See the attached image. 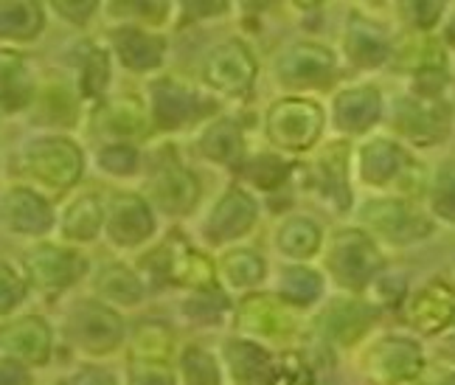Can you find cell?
Wrapping results in <instances>:
<instances>
[{
	"mask_svg": "<svg viewBox=\"0 0 455 385\" xmlns=\"http://www.w3.org/2000/svg\"><path fill=\"white\" fill-rule=\"evenodd\" d=\"M200 152L208 161L222 164V166H234L242 169V152H244V135L242 127L234 118H217L212 121L203 135H200Z\"/></svg>",
	"mask_w": 455,
	"mask_h": 385,
	"instance_id": "484cf974",
	"label": "cell"
},
{
	"mask_svg": "<svg viewBox=\"0 0 455 385\" xmlns=\"http://www.w3.org/2000/svg\"><path fill=\"white\" fill-rule=\"evenodd\" d=\"M444 40H447V45H452V48H455V12L450 14V20H447V28H444Z\"/></svg>",
	"mask_w": 455,
	"mask_h": 385,
	"instance_id": "f5cc1de1",
	"label": "cell"
},
{
	"mask_svg": "<svg viewBox=\"0 0 455 385\" xmlns=\"http://www.w3.org/2000/svg\"><path fill=\"white\" fill-rule=\"evenodd\" d=\"M0 299H4L6 315L26 299V282L9 265H4V278H0Z\"/></svg>",
	"mask_w": 455,
	"mask_h": 385,
	"instance_id": "bcb514c9",
	"label": "cell"
},
{
	"mask_svg": "<svg viewBox=\"0 0 455 385\" xmlns=\"http://www.w3.org/2000/svg\"><path fill=\"white\" fill-rule=\"evenodd\" d=\"M4 355L23 365H43L51 355V329L37 315L4 324Z\"/></svg>",
	"mask_w": 455,
	"mask_h": 385,
	"instance_id": "d6986e66",
	"label": "cell"
},
{
	"mask_svg": "<svg viewBox=\"0 0 455 385\" xmlns=\"http://www.w3.org/2000/svg\"><path fill=\"white\" fill-rule=\"evenodd\" d=\"M54 9L60 12V17H65V20L82 26L87 17L93 14L96 4H91V0H87V4H54Z\"/></svg>",
	"mask_w": 455,
	"mask_h": 385,
	"instance_id": "f907efd6",
	"label": "cell"
},
{
	"mask_svg": "<svg viewBox=\"0 0 455 385\" xmlns=\"http://www.w3.org/2000/svg\"><path fill=\"white\" fill-rule=\"evenodd\" d=\"M326 268L335 276V282L346 290H365L374 285V278L382 268V256L374 239L365 231L346 229L331 239Z\"/></svg>",
	"mask_w": 455,
	"mask_h": 385,
	"instance_id": "6da1fadb",
	"label": "cell"
},
{
	"mask_svg": "<svg viewBox=\"0 0 455 385\" xmlns=\"http://www.w3.org/2000/svg\"><path fill=\"white\" fill-rule=\"evenodd\" d=\"M278 251L292 259H307L321 248V229L307 217H290L275 234Z\"/></svg>",
	"mask_w": 455,
	"mask_h": 385,
	"instance_id": "d6a6232c",
	"label": "cell"
},
{
	"mask_svg": "<svg viewBox=\"0 0 455 385\" xmlns=\"http://www.w3.org/2000/svg\"><path fill=\"white\" fill-rule=\"evenodd\" d=\"M183 312L188 315L195 324H220L228 312V299L225 293H220L217 287L212 290H197L191 299L183 304Z\"/></svg>",
	"mask_w": 455,
	"mask_h": 385,
	"instance_id": "f35d334b",
	"label": "cell"
},
{
	"mask_svg": "<svg viewBox=\"0 0 455 385\" xmlns=\"http://www.w3.org/2000/svg\"><path fill=\"white\" fill-rule=\"evenodd\" d=\"M212 110V104L203 101L200 93L186 87L178 79H155L152 82V113L149 118L161 130H180L191 121H197L203 113Z\"/></svg>",
	"mask_w": 455,
	"mask_h": 385,
	"instance_id": "30bf717a",
	"label": "cell"
},
{
	"mask_svg": "<svg viewBox=\"0 0 455 385\" xmlns=\"http://www.w3.org/2000/svg\"><path fill=\"white\" fill-rule=\"evenodd\" d=\"M323 293V278L309 268H290L282 276V299L295 307H307L318 301Z\"/></svg>",
	"mask_w": 455,
	"mask_h": 385,
	"instance_id": "d590c367",
	"label": "cell"
},
{
	"mask_svg": "<svg viewBox=\"0 0 455 385\" xmlns=\"http://www.w3.org/2000/svg\"><path fill=\"white\" fill-rule=\"evenodd\" d=\"M346 51L355 65L374 68L388 60V37H385V31L377 23L357 14L352 17V26H348L346 34Z\"/></svg>",
	"mask_w": 455,
	"mask_h": 385,
	"instance_id": "4316f807",
	"label": "cell"
},
{
	"mask_svg": "<svg viewBox=\"0 0 455 385\" xmlns=\"http://www.w3.org/2000/svg\"><path fill=\"white\" fill-rule=\"evenodd\" d=\"M127 385H174V372L166 363L155 360H132Z\"/></svg>",
	"mask_w": 455,
	"mask_h": 385,
	"instance_id": "ee69618b",
	"label": "cell"
},
{
	"mask_svg": "<svg viewBox=\"0 0 455 385\" xmlns=\"http://www.w3.org/2000/svg\"><path fill=\"white\" fill-rule=\"evenodd\" d=\"M425 365L422 346L402 335L379 338L363 357V369L371 374L379 385H399L419 377Z\"/></svg>",
	"mask_w": 455,
	"mask_h": 385,
	"instance_id": "277c9868",
	"label": "cell"
},
{
	"mask_svg": "<svg viewBox=\"0 0 455 385\" xmlns=\"http://www.w3.org/2000/svg\"><path fill=\"white\" fill-rule=\"evenodd\" d=\"M256 222V203L248 191L228 188L214 205V212L205 220V237L212 242H231L242 234H248Z\"/></svg>",
	"mask_w": 455,
	"mask_h": 385,
	"instance_id": "2e32d148",
	"label": "cell"
},
{
	"mask_svg": "<svg viewBox=\"0 0 455 385\" xmlns=\"http://www.w3.org/2000/svg\"><path fill=\"white\" fill-rule=\"evenodd\" d=\"M439 385H455V372H452V374H447Z\"/></svg>",
	"mask_w": 455,
	"mask_h": 385,
	"instance_id": "db71d44e",
	"label": "cell"
},
{
	"mask_svg": "<svg viewBox=\"0 0 455 385\" xmlns=\"http://www.w3.org/2000/svg\"><path fill=\"white\" fill-rule=\"evenodd\" d=\"M450 104L442 99H422L411 96L399 101L396 108V130L402 138L419 144V147H433L439 144L450 130Z\"/></svg>",
	"mask_w": 455,
	"mask_h": 385,
	"instance_id": "8fae6325",
	"label": "cell"
},
{
	"mask_svg": "<svg viewBox=\"0 0 455 385\" xmlns=\"http://www.w3.org/2000/svg\"><path fill=\"white\" fill-rule=\"evenodd\" d=\"M225 363L242 385H267L270 374V355L251 341H228L225 343Z\"/></svg>",
	"mask_w": 455,
	"mask_h": 385,
	"instance_id": "83f0119b",
	"label": "cell"
},
{
	"mask_svg": "<svg viewBox=\"0 0 455 385\" xmlns=\"http://www.w3.org/2000/svg\"><path fill=\"white\" fill-rule=\"evenodd\" d=\"M65 385H116L113 377L101 369H93V365H84L82 372H76L74 377H68Z\"/></svg>",
	"mask_w": 455,
	"mask_h": 385,
	"instance_id": "681fc988",
	"label": "cell"
},
{
	"mask_svg": "<svg viewBox=\"0 0 455 385\" xmlns=\"http://www.w3.org/2000/svg\"><path fill=\"white\" fill-rule=\"evenodd\" d=\"M265 273H267L265 259H261L256 251H244V248L225 253L222 261L217 265V276H222V282L236 290L259 285L261 278H265Z\"/></svg>",
	"mask_w": 455,
	"mask_h": 385,
	"instance_id": "1f68e13d",
	"label": "cell"
},
{
	"mask_svg": "<svg viewBox=\"0 0 455 385\" xmlns=\"http://www.w3.org/2000/svg\"><path fill=\"white\" fill-rule=\"evenodd\" d=\"M45 23V14L40 4H4L0 6V31H4L6 40H17V43H26L34 40L40 34Z\"/></svg>",
	"mask_w": 455,
	"mask_h": 385,
	"instance_id": "4dcf8cb0",
	"label": "cell"
},
{
	"mask_svg": "<svg viewBox=\"0 0 455 385\" xmlns=\"http://www.w3.org/2000/svg\"><path fill=\"white\" fill-rule=\"evenodd\" d=\"M287 174H290V164L275 155H259L244 166V178H248L253 186L267 188V191L282 186L287 180Z\"/></svg>",
	"mask_w": 455,
	"mask_h": 385,
	"instance_id": "60d3db41",
	"label": "cell"
},
{
	"mask_svg": "<svg viewBox=\"0 0 455 385\" xmlns=\"http://www.w3.org/2000/svg\"><path fill=\"white\" fill-rule=\"evenodd\" d=\"M430 205L439 217L455 222V161L442 164L439 172H435L430 186Z\"/></svg>",
	"mask_w": 455,
	"mask_h": 385,
	"instance_id": "ab89813d",
	"label": "cell"
},
{
	"mask_svg": "<svg viewBox=\"0 0 455 385\" xmlns=\"http://www.w3.org/2000/svg\"><path fill=\"white\" fill-rule=\"evenodd\" d=\"M99 166L110 174H132L138 166V149L132 144H110L99 152Z\"/></svg>",
	"mask_w": 455,
	"mask_h": 385,
	"instance_id": "7bdbcfd3",
	"label": "cell"
},
{
	"mask_svg": "<svg viewBox=\"0 0 455 385\" xmlns=\"http://www.w3.org/2000/svg\"><path fill=\"white\" fill-rule=\"evenodd\" d=\"M374 287H377V301L388 304V307H396L402 301V293H405V285H402L399 278H391V276H377Z\"/></svg>",
	"mask_w": 455,
	"mask_h": 385,
	"instance_id": "7dc6e473",
	"label": "cell"
},
{
	"mask_svg": "<svg viewBox=\"0 0 455 385\" xmlns=\"http://www.w3.org/2000/svg\"><path fill=\"white\" fill-rule=\"evenodd\" d=\"M149 124V116L144 104L135 96H121L113 101H104L96 113V130L101 135L118 138V144H130L132 138L144 135Z\"/></svg>",
	"mask_w": 455,
	"mask_h": 385,
	"instance_id": "603a6c76",
	"label": "cell"
},
{
	"mask_svg": "<svg viewBox=\"0 0 455 385\" xmlns=\"http://www.w3.org/2000/svg\"><path fill=\"white\" fill-rule=\"evenodd\" d=\"M363 222L394 245L419 242L433 234V220L416 212L408 200H371L363 208Z\"/></svg>",
	"mask_w": 455,
	"mask_h": 385,
	"instance_id": "ba28073f",
	"label": "cell"
},
{
	"mask_svg": "<svg viewBox=\"0 0 455 385\" xmlns=\"http://www.w3.org/2000/svg\"><path fill=\"white\" fill-rule=\"evenodd\" d=\"M23 268L28 282L43 293H60L79 282L82 273L87 270V259L76 251L57 248V245H40L26 253Z\"/></svg>",
	"mask_w": 455,
	"mask_h": 385,
	"instance_id": "9c48e42d",
	"label": "cell"
},
{
	"mask_svg": "<svg viewBox=\"0 0 455 385\" xmlns=\"http://www.w3.org/2000/svg\"><path fill=\"white\" fill-rule=\"evenodd\" d=\"M104 229H108V237L116 245H121V248H135V245L147 242L155 231L152 208L138 195H116L108 205Z\"/></svg>",
	"mask_w": 455,
	"mask_h": 385,
	"instance_id": "7c38bea8",
	"label": "cell"
},
{
	"mask_svg": "<svg viewBox=\"0 0 455 385\" xmlns=\"http://www.w3.org/2000/svg\"><path fill=\"white\" fill-rule=\"evenodd\" d=\"M113 48L116 54L121 57L130 71L138 74H147L152 68H157L164 62V40L157 34L147 31V28H138V26H121L113 31Z\"/></svg>",
	"mask_w": 455,
	"mask_h": 385,
	"instance_id": "cb8c5ba5",
	"label": "cell"
},
{
	"mask_svg": "<svg viewBox=\"0 0 455 385\" xmlns=\"http://www.w3.org/2000/svg\"><path fill=\"white\" fill-rule=\"evenodd\" d=\"M323 130V110L312 99H278L267 113L270 144L287 152L309 149Z\"/></svg>",
	"mask_w": 455,
	"mask_h": 385,
	"instance_id": "7a4b0ae2",
	"label": "cell"
},
{
	"mask_svg": "<svg viewBox=\"0 0 455 385\" xmlns=\"http://www.w3.org/2000/svg\"><path fill=\"white\" fill-rule=\"evenodd\" d=\"M377 309L369 301L360 299H340L335 304H329L323 315L318 318V326L326 335V341H335L340 346H352L369 324L374 321Z\"/></svg>",
	"mask_w": 455,
	"mask_h": 385,
	"instance_id": "44dd1931",
	"label": "cell"
},
{
	"mask_svg": "<svg viewBox=\"0 0 455 385\" xmlns=\"http://www.w3.org/2000/svg\"><path fill=\"white\" fill-rule=\"evenodd\" d=\"M408 321L425 332L435 335L455 324V290L444 282H427L408 301Z\"/></svg>",
	"mask_w": 455,
	"mask_h": 385,
	"instance_id": "ac0fdd59",
	"label": "cell"
},
{
	"mask_svg": "<svg viewBox=\"0 0 455 385\" xmlns=\"http://www.w3.org/2000/svg\"><path fill=\"white\" fill-rule=\"evenodd\" d=\"M335 74V54L315 43H295L278 60V76L292 87L326 84Z\"/></svg>",
	"mask_w": 455,
	"mask_h": 385,
	"instance_id": "4fadbf2b",
	"label": "cell"
},
{
	"mask_svg": "<svg viewBox=\"0 0 455 385\" xmlns=\"http://www.w3.org/2000/svg\"><path fill=\"white\" fill-rule=\"evenodd\" d=\"M444 12V4H402V14L416 31H430Z\"/></svg>",
	"mask_w": 455,
	"mask_h": 385,
	"instance_id": "f6af8a7d",
	"label": "cell"
},
{
	"mask_svg": "<svg viewBox=\"0 0 455 385\" xmlns=\"http://www.w3.org/2000/svg\"><path fill=\"white\" fill-rule=\"evenodd\" d=\"M34 99V82L26 62L12 54V51H4V110L14 113L26 108V104Z\"/></svg>",
	"mask_w": 455,
	"mask_h": 385,
	"instance_id": "836d02e7",
	"label": "cell"
},
{
	"mask_svg": "<svg viewBox=\"0 0 455 385\" xmlns=\"http://www.w3.org/2000/svg\"><path fill=\"white\" fill-rule=\"evenodd\" d=\"M155 256L164 265V276L172 285H183V287H195V290L214 287L217 268L200 251L188 248L183 239H172Z\"/></svg>",
	"mask_w": 455,
	"mask_h": 385,
	"instance_id": "5bb4252c",
	"label": "cell"
},
{
	"mask_svg": "<svg viewBox=\"0 0 455 385\" xmlns=\"http://www.w3.org/2000/svg\"><path fill=\"white\" fill-rule=\"evenodd\" d=\"M104 217H108V212L101 208L99 197L84 195L68 205V212L62 217V237L71 242H91L101 231Z\"/></svg>",
	"mask_w": 455,
	"mask_h": 385,
	"instance_id": "f546056e",
	"label": "cell"
},
{
	"mask_svg": "<svg viewBox=\"0 0 455 385\" xmlns=\"http://www.w3.org/2000/svg\"><path fill=\"white\" fill-rule=\"evenodd\" d=\"M180 374L186 385H222L217 360L200 346H186L180 355Z\"/></svg>",
	"mask_w": 455,
	"mask_h": 385,
	"instance_id": "74e56055",
	"label": "cell"
},
{
	"mask_svg": "<svg viewBox=\"0 0 455 385\" xmlns=\"http://www.w3.org/2000/svg\"><path fill=\"white\" fill-rule=\"evenodd\" d=\"M172 352V329L161 321H144L132 332V360H155L166 363Z\"/></svg>",
	"mask_w": 455,
	"mask_h": 385,
	"instance_id": "e575fe53",
	"label": "cell"
},
{
	"mask_svg": "<svg viewBox=\"0 0 455 385\" xmlns=\"http://www.w3.org/2000/svg\"><path fill=\"white\" fill-rule=\"evenodd\" d=\"M348 147L343 141L326 147L323 152H318L312 164V186L315 191L326 200V203H335L340 212H346L348 203H352V195H348Z\"/></svg>",
	"mask_w": 455,
	"mask_h": 385,
	"instance_id": "ffe728a7",
	"label": "cell"
},
{
	"mask_svg": "<svg viewBox=\"0 0 455 385\" xmlns=\"http://www.w3.org/2000/svg\"><path fill=\"white\" fill-rule=\"evenodd\" d=\"M4 220L14 234H28L37 237L45 234L54 225V214H51L48 203L26 186H14L4 195Z\"/></svg>",
	"mask_w": 455,
	"mask_h": 385,
	"instance_id": "7402d4cb",
	"label": "cell"
},
{
	"mask_svg": "<svg viewBox=\"0 0 455 385\" xmlns=\"http://www.w3.org/2000/svg\"><path fill=\"white\" fill-rule=\"evenodd\" d=\"M267 385H315V377L301 355H278L270 365Z\"/></svg>",
	"mask_w": 455,
	"mask_h": 385,
	"instance_id": "b9f144b4",
	"label": "cell"
},
{
	"mask_svg": "<svg viewBox=\"0 0 455 385\" xmlns=\"http://www.w3.org/2000/svg\"><path fill=\"white\" fill-rule=\"evenodd\" d=\"M68 338L87 355H108L124 341V324L104 301H84L68 318Z\"/></svg>",
	"mask_w": 455,
	"mask_h": 385,
	"instance_id": "5b68a950",
	"label": "cell"
},
{
	"mask_svg": "<svg viewBox=\"0 0 455 385\" xmlns=\"http://www.w3.org/2000/svg\"><path fill=\"white\" fill-rule=\"evenodd\" d=\"M239 329L251 332L259 338H284L292 332L295 321L290 315V304L275 295H244L239 304Z\"/></svg>",
	"mask_w": 455,
	"mask_h": 385,
	"instance_id": "9a60e30c",
	"label": "cell"
},
{
	"mask_svg": "<svg viewBox=\"0 0 455 385\" xmlns=\"http://www.w3.org/2000/svg\"><path fill=\"white\" fill-rule=\"evenodd\" d=\"M26 169L48 188H68L82 174V149L68 138H45L26 149Z\"/></svg>",
	"mask_w": 455,
	"mask_h": 385,
	"instance_id": "8992f818",
	"label": "cell"
},
{
	"mask_svg": "<svg viewBox=\"0 0 455 385\" xmlns=\"http://www.w3.org/2000/svg\"><path fill=\"white\" fill-rule=\"evenodd\" d=\"M96 293L104 304H118V307H135L144 299V285L130 268L124 265H110L101 268L96 276Z\"/></svg>",
	"mask_w": 455,
	"mask_h": 385,
	"instance_id": "f1b7e54d",
	"label": "cell"
},
{
	"mask_svg": "<svg viewBox=\"0 0 455 385\" xmlns=\"http://www.w3.org/2000/svg\"><path fill=\"white\" fill-rule=\"evenodd\" d=\"M203 79L222 96H244L256 79V60L239 40L220 43L203 60Z\"/></svg>",
	"mask_w": 455,
	"mask_h": 385,
	"instance_id": "52a82bcc",
	"label": "cell"
},
{
	"mask_svg": "<svg viewBox=\"0 0 455 385\" xmlns=\"http://www.w3.org/2000/svg\"><path fill=\"white\" fill-rule=\"evenodd\" d=\"M439 355H442L444 360L455 363V335H452V338H447V341L442 343V349H439Z\"/></svg>",
	"mask_w": 455,
	"mask_h": 385,
	"instance_id": "816d5d0a",
	"label": "cell"
},
{
	"mask_svg": "<svg viewBox=\"0 0 455 385\" xmlns=\"http://www.w3.org/2000/svg\"><path fill=\"white\" fill-rule=\"evenodd\" d=\"M360 174L371 186H399V191L419 195L425 183V172L408 152L394 141H369L360 149Z\"/></svg>",
	"mask_w": 455,
	"mask_h": 385,
	"instance_id": "3957f363",
	"label": "cell"
},
{
	"mask_svg": "<svg viewBox=\"0 0 455 385\" xmlns=\"http://www.w3.org/2000/svg\"><path fill=\"white\" fill-rule=\"evenodd\" d=\"M382 110L379 91L374 87H348L335 99V121L346 132H365L377 124Z\"/></svg>",
	"mask_w": 455,
	"mask_h": 385,
	"instance_id": "d4e9b609",
	"label": "cell"
},
{
	"mask_svg": "<svg viewBox=\"0 0 455 385\" xmlns=\"http://www.w3.org/2000/svg\"><path fill=\"white\" fill-rule=\"evenodd\" d=\"M149 200L166 214H188L200 200V180L186 166L169 164L149 183Z\"/></svg>",
	"mask_w": 455,
	"mask_h": 385,
	"instance_id": "e0dca14e",
	"label": "cell"
},
{
	"mask_svg": "<svg viewBox=\"0 0 455 385\" xmlns=\"http://www.w3.org/2000/svg\"><path fill=\"white\" fill-rule=\"evenodd\" d=\"M0 385H31V374L23 363L4 360V372H0Z\"/></svg>",
	"mask_w": 455,
	"mask_h": 385,
	"instance_id": "c3c4849f",
	"label": "cell"
},
{
	"mask_svg": "<svg viewBox=\"0 0 455 385\" xmlns=\"http://www.w3.org/2000/svg\"><path fill=\"white\" fill-rule=\"evenodd\" d=\"M79 87L84 99H101L104 87L110 82V57L108 51L87 45V54L79 62Z\"/></svg>",
	"mask_w": 455,
	"mask_h": 385,
	"instance_id": "8d00e7d4",
	"label": "cell"
}]
</instances>
